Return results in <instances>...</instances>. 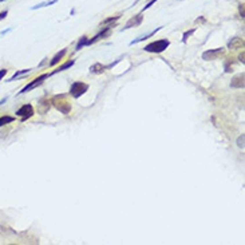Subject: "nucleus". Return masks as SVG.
Masks as SVG:
<instances>
[{
    "instance_id": "f8f14e48",
    "label": "nucleus",
    "mask_w": 245,
    "mask_h": 245,
    "mask_svg": "<svg viewBox=\"0 0 245 245\" xmlns=\"http://www.w3.org/2000/svg\"><path fill=\"white\" fill-rule=\"evenodd\" d=\"M106 68H107V67L103 66V64L95 63V64H92V66L90 67V71H91V72H94V74H102L103 71L106 70Z\"/></svg>"
},
{
    "instance_id": "0eeeda50",
    "label": "nucleus",
    "mask_w": 245,
    "mask_h": 245,
    "mask_svg": "<svg viewBox=\"0 0 245 245\" xmlns=\"http://www.w3.org/2000/svg\"><path fill=\"white\" fill-rule=\"evenodd\" d=\"M244 79H245L244 72L237 74V75H236V77L233 78V79H232V82H231V87H233V88H244V86H245Z\"/></svg>"
},
{
    "instance_id": "2eb2a0df",
    "label": "nucleus",
    "mask_w": 245,
    "mask_h": 245,
    "mask_svg": "<svg viewBox=\"0 0 245 245\" xmlns=\"http://www.w3.org/2000/svg\"><path fill=\"white\" fill-rule=\"evenodd\" d=\"M64 54H66V50H62V51H60L59 54H56V55L54 56V59L51 60V62H50V66L52 67V66H55V64L58 63V62H60V60H62V58L64 56Z\"/></svg>"
},
{
    "instance_id": "c85d7f7f",
    "label": "nucleus",
    "mask_w": 245,
    "mask_h": 245,
    "mask_svg": "<svg viewBox=\"0 0 245 245\" xmlns=\"http://www.w3.org/2000/svg\"><path fill=\"white\" fill-rule=\"evenodd\" d=\"M0 1H6V0H0Z\"/></svg>"
},
{
    "instance_id": "ddd939ff",
    "label": "nucleus",
    "mask_w": 245,
    "mask_h": 245,
    "mask_svg": "<svg viewBox=\"0 0 245 245\" xmlns=\"http://www.w3.org/2000/svg\"><path fill=\"white\" fill-rule=\"evenodd\" d=\"M162 27H158L157 30H154V31H151L150 34H147V35H144V36H141L139 39H135V40H133V42L130 43V46H133V44H135V43H139V42H142V40H146V39H149L150 36H153V35H155V32L157 31H159Z\"/></svg>"
},
{
    "instance_id": "f3484780",
    "label": "nucleus",
    "mask_w": 245,
    "mask_h": 245,
    "mask_svg": "<svg viewBox=\"0 0 245 245\" xmlns=\"http://www.w3.org/2000/svg\"><path fill=\"white\" fill-rule=\"evenodd\" d=\"M30 71H31V68H26V70H20V71H16V72H15L14 75H12V77H11L10 79H8L7 82H12V81H15V79H16V78L21 77V75H23V74H27V72H30Z\"/></svg>"
},
{
    "instance_id": "f257e3e1",
    "label": "nucleus",
    "mask_w": 245,
    "mask_h": 245,
    "mask_svg": "<svg viewBox=\"0 0 245 245\" xmlns=\"http://www.w3.org/2000/svg\"><path fill=\"white\" fill-rule=\"evenodd\" d=\"M51 103L54 105V107H55L56 110H59V111L63 112V114H68V112L71 111V102L68 101L66 94H59V95L52 97Z\"/></svg>"
},
{
    "instance_id": "6ab92c4d",
    "label": "nucleus",
    "mask_w": 245,
    "mask_h": 245,
    "mask_svg": "<svg viewBox=\"0 0 245 245\" xmlns=\"http://www.w3.org/2000/svg\"><path fill=\"white\" fill-rule=\"evenodd\" d=\"M119 19V15H117V16H111V18H107V19H105V20L101 23V27L102 26H109L110 23H114L115 20H118Z\"/></svg>"
},
{
    "instance_id": "6e6552de",
    "label": "nucleus",
    "mask_w": 245,
    "mask_h": 245,
    "mask_svg": "<svg viewBox=\"0 0 245 245\" xmlns=\"http://www.w3.org/2000/svg\"><path fill=\"white\" fill-rule=\"evenodd\" d=\"M142 20H144V16H142V14H138L135 15V16H133L131 19H129V21L126 23V26H125V30H127V28H131V27H138V26L142 23Z\"/></svg>"
},
{
    "instance_id": "39448f33",
    "label": "nucleus",
    "mask_w": 245,
    "mask_h": 245,
    "mask_svg": "<svg viewBox=\"0 0 245 245\" xmlns=\"http://www.w3.org/2000/svg\"><path fill=\"white\" fill-rule=\"evenodd\" d=\"M225 55V48L220 47V48H214V50H208L202 54V59L205 60H216V59H221L222 56Z\"/></svg>"
},
{
    "instance_id": "5701e85b",
    "label": "nucleus",
    "mask_w": 245,
    "mask_h": 245,
    "mask_svg": "<svg viewBox=\"0 0 245 245\" xmlns=\"http://www.w3.org/2000/svg\"><path fill=\"white\" fill-rule=\"evenodd\" d=\"M7 68H1V70H0V81H1V79H3L4 77H6V74H7Z\"/></svg>"
},
{
    "instance_id": "412c9836",
    "label": "nucleus",
    "mask_w": 245,
    "mask_h": 245,
    "mask_svg": "<svg viewBox=\"0 0 245 245\" xmlns=\"http://www.w3.org/2000/svg\"><path fill=\"white\" fill-rule=\"evenodd\" d=\"M196 31V30H194V28H193V30H190V31H186L185 34H184V38H182V42L184 43H186V40H188V38H189L190 35H192L193 32Z\"/></svg>"
},
{
    "instance_id": "9d476101",
    "label": "nucleus",
    "mask_w": 245,
    "mask_h": 245,
    "mask_svg": "<svg viewBox=\"0 0 245 245\" xmlns=\"http://www.w3.org/2000/svg\"><path fill=\"white\" fill-rule=\"evenodd\" d=\"M228 47H229L231 50L244 48V39L242 38H233L231 42L228 43Z\"/></svg>"
},
{
    "instance_id": "7ed1b4c3",
    "label": "nucleus",
    "mask_w": 245,
    "mask_h": 245,
    "mask_svg": "<svg viewBox=\"0 0 245 245\" xmlns=\"http://www.w3.org/2000/svg\"><path fill=\"white\" fill-rule=\"evenodd\" d=\"M88 90V84L83 83V82H74L70 87V94L74 98H79L81 95H83L86 91Z\"/></svg>"
},
{
    "instance_id": "4be33fe9",
    "label": "nucleus",
    "mask_w": 245,
    "mask_h": 245,
    "mask_svg": "<svg viewBox=\"0 0 245 245\" xmlns=\"http://www.w3.org/2000/svg\"><path fill=\"white\" fill-rule=\"evenodd\" d=\"M237 146L238 147H244V134H241V137H238V139H237Z\"/></svg>"
},
{
    "instance_id": "a878e982",
    "label": "nucleus",
    "mask_w": 245,
    "mask_h": 245,
    "mask_svg": "<svg viewBox=\"0 0 245 245\" xmlns=\"http://www.w3.org/2000/svg\"><path fill=\"white\" fill-rule=\"evenodd\" d=\"M7 14H8L7 11H3V12H0V20L6 18V16H7Z\"/></svg>"
},
{
    "instance_id": "423d86ee",
    "label": "nucleus",
    "mask_w": 245,
    "mask_h": 245,
    "mask_svg": "<svg viewBox=\"0 0 245 245\" xmlns=\"http://www.w3.org/2000/svg\"><path fill=\"white\" fill-rule=\"evenodd\" d=\"M50 75L48 74H43V75H40V77H38V78H35L32 82H30V83L26 86V87H23L21 88V91H20V94H23V92H27V91H30L31 88H35L36 86H39V84H42V82L44 81V79H47Z\"/></svg>"
},
{
    "instance_id": "20e7f679",
    "label": "nucleus",
    "mask_w": 245,
    "mask_h": 245,
    "mask_svg": "<svg viewBox=\"0 0 245 245\" xmlns=\"http://www.w3.org/2000/svg\"><path fill=\"white\" fill-rule=\"evenodd\" d=\"M34 112H35V111H34L32 105L26 103V105H21L20 107L16 110V115L21 117V122H24V121H27L28 118H31V117L34 115Z\"/></svg>"
},
{
    "instance_id": "bb28decb",
    "label": "nucleus",
    "mask_w": 245,
    "mask_h": 245,
    "mask_svg": "<svg viewBox=\"0 0 245 245\" xmlns=\"http://www.w3.org/2000/svg\"><path fill=\"white\" fill-rule=\"evenodd\" d=\"M240 12H241V18H244V4L240 6Z\"/></svg>"
},
{
    "instance_id": "cd10ccee",
    "label": "nucleus",
    "mask_w": 245,
    "mask_h": 245,
    "mask_svg": "<svg viewBox=\"0 0 245 245\" xmlns=\"http://www.w3.org/2000/svg\"><path fill=\"white\" fill-rule=\"evenodd\" d=\"M205 21V19L204 18H200V19H196V23H204Z\"/></svg>"
},
{
    "instance_id": "b1692460",
    "label": "nucleus",
    "mask_w": 245,
    "mask_h": 245,
    "mask_svg": "<svg viewBox=\"0 0 245 245\" xmlns=\"http://www.w3.org/2000/svg\"><path fill=\"white\" fill-rule=\"evenodd\" d=\"M155 1H157V0H151V1H149V3H147V4H146V6H145V7H144V10H142V11H145V10H147V8H150V7H151V6H153V4H154V3H155Z\"/></svg>"
},
{
    "instance_id": "a211bd4d",
    "label": "nucleus",
    "mask_w": 245,
    "mask_h": 245,
    "mask_svg": "<svg viewBox=\"0 0 245 245\" xmlns=\"http://www.w3.org/2000/svg\"><path fill=\"white\" fill-rule=\"evenodd\" d=\"M58 0H51V1H43V3L40 4H36V6H34V7L31 8V10H38V8H42V7H46V6H51V4H55Z\"/></svg>"
},
{
    "instance_id": "4468645a",
    "label": "nucleus",
    "mask_w": 245,
    "mask_h": 245,
    "mask_svg": "<svg viewBox=\"0 0 245 245\" xmlns=\"http://www.w3.org/2000/svg\"><path fill=\"white\" fill-rule=\"evenodd\" d=\"M74 63H75V62H74V60H68V62H66V63H64V64H62V66H60V67H58V68H56V70H54L50 74V75H54V74L59 72V71H63V70H66V68H70V67L72 66Z\"/></svg>"
},
{
    "instance_id": "f03ea898",
    "label": "nucleus",
    "mask_w": 245,
    "mask_h": 245,
    "mask_svg": "<svg viewBox=\"0 0 245 245\" xmlns=\"http://www.w3.org/2000/svg\"><path fill=\"white\" fill-rule=\"evenodd\" d=\"M169 46H170V42H169L168 39H161V40H155V42L150 43V44L145 46V51L147 52H154V54H159L162 51L168 48Z\"/></svg>"
},
{
    "instance_id": "aec40b11",
    "label": "nucleus",
    "mask_w": 245,
    "mask_h": 245,
    "mask_svg": "<svg viewBox=\"0 0 245 245\" xmlns=\"http://www.w3.org/2000/svg\"><path fill=\"white\" fill-rule=\"evenodd\" d=\"M87 36H82V39L79 40V43H78V46H77V50H81L83 46H86V43H87Z\"/></svg>"
},
{
    "instance_id": "9b49d317",
    "label": "nucleus",
    "mask_w": 245,
    "mask_h": 245,
    "mask_svg": "<svg viewBox=\"0 0 245 245\" xmlns=\"http://www.w3.org/2000/svg\"><path fill=\"white\" fill-rule=\"evenodd\" d=\"M50 103H51V101H48L47 98H42V99H40V102H39L38 111L40 112V114H46V112L48 111V109H50Z\"/></svg>"
},
{
    "instance_id": "1a4fd4ad",
    "label": "nucleus",
    "mask_w": 245,
    "mask_h": 245,
    "mask_svg": "<svg viewBox=\"0 0 245 245\" xmlns=\"http://www.w3.org/2000/svg\"><path fill=\"white\" fill-rule=\"evenodd\" d=\"M110 27H105L103 28V31L101 32V34H98V35H95L92 39H90V40H87V43H86V46H88V44H94V43H97L98 40H101V39H103V38H106V36H109L110 35Z\"/></svg>"
},
{
    "instance_id": "393cba45",
    "label": "nucleus",
    "mask_w": 245,
    "mask_h": 245,
    "mask_svg": "<svg viewBox=\"0 0 245 245\" xmlns=\"http://www.w3.org/2000/svg\"><path fill=\"white\" fill-rule=\"evenodd\" d=\"M244 51H241V54H240V56H238V60H240V62H241V63H244Z\"/></svg>"
},
{
    "instance_id": "dca6fc26",
    "label": "nucleus",
    "mask_w": 245,
    "mask_h": 245,
    "mask_svg": "<svg viewBox=\"0 0 245 245\" xmlns=\"http://www.w3.org/2000/svg\"><path fill=\"white\" fill-rule=\"evenodd\" d=\"M14 121H15L14 117H10V115L0 117V126H4V125H7V123H12Z\"/></svg>"
}]
</instances>
